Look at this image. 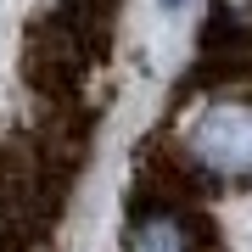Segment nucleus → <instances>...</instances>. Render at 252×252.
Wrapping results in <instances>:
<instances>
[{
  "instance_id": "obj_1",
  "label": "nucleus",
  "mask_w": 252,
  "mask_h": 252,
  "mask_svg": "<svg viewBox=\"0 0 252 252\" xmlns=\"http://www.w3.org/2000/svg\"><path fill=\"white\" fill-rule=\"evenodd\" d=\"M185 157L224 185L252 180V95H219L190 118Z\"/></svg>"
},
{
  "instance_id": "obj_2",
  "label": "nucleus",
  "mask_w": 252,
  "mask_h": 252,
  "mask_svg": "<svg viewBox=\"0 0 252 252\" xmlns=\"http://www.w3.org/2000/svg\"><path fill=\"white\" fill-rule=\"evenodd\" d=\"M124 252H190V224L185 213H168V207H152L129 224Z\"/></svg>"
},
{
  "instance_id": "obj_3",
  "label": "nucleus",
  "mask_w": 252,
  "mask_h": 252,
  "mask_svg": "<svg viewBox=\"0 0 252 252\" xmlns=\"http://www.w3.org/2000/svg\"><path fill=\"white\" fill-rule=\"evenodd\" d=\"M157 6H162V11H180V6H185V0H157Z\"/></svg>"
}]
</instances>
